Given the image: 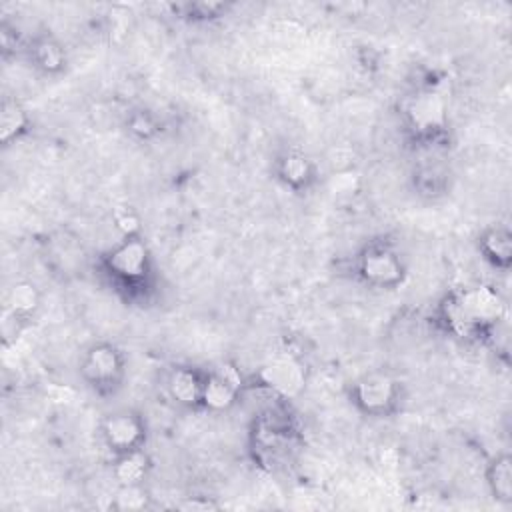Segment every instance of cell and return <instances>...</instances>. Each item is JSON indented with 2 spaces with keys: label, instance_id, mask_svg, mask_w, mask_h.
<instances>
[{
  "label": "cell",
  "instance_id": "cell-1",
  "mask_svg": "<svg viewBox=\"0 0 512 512\" xmlns=\"http://www.w3.org/2000/svg\"><path fill=\"white\" fill-rule=\"evenodd\" d=\"M506 318V300L494 284L448 290L434 308L436 326L464 344L490 342Z\"/></svg>",
  "mask_w": 512,
  "mask_h": 512
},
{
  "label": "cell",
  "instance_id": "cell-2",
  "mask_svg": "<svg viewBox=\"0 0 512 512\" xmlns=\"http://www.w3.org/2000/svg\"><path fill=\"white\" fill-rule=\"evenodd\" d=\"M402 126L410 142L420 150L446 146L450 136L448 100L436 82L418 86L400 108Z\"/></svg>",
  "mask_w": 512,
  "mask_h": 512
},
{
  "label": "cell",
  "instance_id": "cell-3",
  "mask_svg": "<svg viewBox=\"0 0 512 512\" xmlns=\"http://www.w3.org/2000/svg\"><path fill=\"white\" fill-rule=\"evenodd\" d=\"M100 266L128 298H144L154 288V256L142 234L116 240L100 256Z\"/></svg>",
  "mask_w": 512,
  "mask_h": 512
},
{
  "label": "cell",
  "instance_id": "cell-4",
  "mask_svg": "<svg viewBox=\"0 0 512 512\" xmlns=\"http://www.w3.org/2000/svg\"><path fill=\"white\" fill-rule=\"evenodd\" d=\"M348 402L364 418H390L404 404V384L390 372L370 370L350 382Z\"/></svg>",
  "mask_w": 512,
  "mask_h": 512
},
{
  "label": "cell",
  "instance_id": "cell-5",
  "mask_svg": "<svg viewBox=\"0 0 512 512\" xmlns=\"http://www.w3.org/2000/svg\"><path fill=\"white\" fill-rule=\"evenodd\" d=\"M358 282L374 290H396L406 282V258L390 240H368L354 258Z\"/></svg>",
  "mask_w": 512,
  "mask_h": 512
},
{
  "label": "cell",
  "instance_id": "cell-6",
  "mask_svg": "<svg viewBox=\"0 0 512 512\" xmlns=\"http://www.w3.org/2000/svg\"><path fill=\"white\" fill-rule=\"evenodd\" d=\"M78 374L96 396H116L128 374L126 354L112 342H92L80 356Z\"/></svg>",
  "mask_w": 512,
  "mask_h": 512
},
{
  "label": "cell",
  "instance_id": "cell-7",
  "mask_svg": "<svg viewBox=\"0 0 512 512\" xmlns=\"http://www.w3.org/2000/svg\"><path fill=\"white\" fill-rule=\"evenodd\" d=\"M98 434L104 448L112 456L146 448L148 424L146 418L134 408H116L102 416Z\"/></svg>",
  "mask_w": 512,
  "mask_h": 512
},
{
  "label": "cell",
  "instance_id": "cell-8",
  "mask_svg": "<svg viewBox=\"0 0 512 512\" xmlns=\"http://www.w3.org/2000/svg\"><path fill=\"white\" fill-rule=\"evenodd\" d=\"M274 180L292 194H306L320 182L318 162L300 148H284L272 160Z\"/></svg>",
  "mask_w": 512,
  "mask_h": 512
},
{
  "label": "cell",
  "instance_id": "cell-9",
  "mask_svg": "<svg viewBox=\"0 0 512 512\" xmlns=\"http://www.w3.org/2000/svg\"><path fill=\"white\" fill-rule=\"evenodd\" d=\"M246 388V380L232 362H220L206 370V384H204V412L222 414L232 410L242 392Z\"/></svg>",
  "mask_w": 512,
  "mask_h": 512
},
{
  "label": "cell",
  "instance_id": "cell-10",
  "mask_svg": "<svg viewBox=\"0 0 512 512\" xmlns=\"http://www.w3.org/2000/svg\"><path fill=\"white\" fill-rule=\"evenodd\" d=\"M204 384H206V368H198L192 364H178L170 368L164 388L172 404L188 412H204Z\"/></svg>",
  "mask_w": 512,
  "mask_h": 512
},
{
  "label": "cell",
  "instance_id": "cell-11",
  "mask_svg": "<svg viewBox=\"0 0 512 512\" xmlns=\"http://www.w3.org/2000/svg\"><path fill=\"white\" fill-rule=\"evenodd\" d=\"M42 306V292L32 280H16L4 296V320L20 332L30 324Z\"/></svg>",
  "mask_w": 512,
  "mask_h": 512
},
{
  "label": "cell",
  "instance_id": "cell-12",
  "mask_svg": "<svg viewBox=\"0 0 512 512\" xmlns=\"http://www.w3.org/2000/svg\"><path fill=\"white\" fill-rule=\"evenodd\" d=\"M480 258L498 272H508L512 266V232L506 224H488L476 236Z\"/></svg>",
  "mask_w": 512,
  "mask_h": 512
},
{
  "label": "cell",
  "instance_id": "cell-13",
  "mask_svg": "<svg viewBox=\"0 0 512 512\" xmlns=\"http://www.w3.org/2000/svg\"><path fill=\"white\" fill-rule=\"evenodd\" d=\"M26 54L30 64L44 76L56 78L68 68V54L64 44L48 32L34 36L26 46Z\"/></svg>",
  "mask_w": 512,
  "mask_h": 512
},
{
  "label": "cell",
  "instance_id": "cell-14",
  "mask_svg": "<svg viewBox=\"0 0 512 512\" xmlns=\"http://www.w3.org/2000/svg\"><path fill=\"white\" fill-rule=\"evenodd\" d=\"M154 468L152 456L146 448L112 456V478L116 486H142Z\"/></svg>",
  "mask_w": 512,
  "mask_h": 512
},
{
  "label": "cell",
  "instance_id": "cell-15",
  "mask_svg": "<svg viewBox=\"0 0 512 512\" xmlns=\"http://www.w3.org/2000/svg\"><path fill=\"white\" fill-rule=\"evenodd\" d=\"M32 130V116L18 100L6 96L0 104V142L4 148L22 140Z\"/></svg>",
  "mask_w": 512,
  "mask_h": 512
},
{
  "label": "cell",
  "instance_id": "cell-16",
  "mask_svg": "<svg viewBox=\"0 0 512 512\" xmlns=\"http://www.w3.org/2000/svg\"><path fill=\"white\" fill-rule=\"evenodd\" d=\"M484 482L490 496L502 504H512V456L510 452H496L484 468Z\"/></svg>",
  "mask_w": 512,
  "mask_h": 512
},
{
  "label": "cell",
  "instance_id": "cell-17",
  "mask_svg": "<svg viewBox=\"0 0 512 512\" xmlns=\"http://www.w3.org/2000/svg\"><path fill=\"white\" fill-rule=\"evenodd\" d=\"M412 190L416 196L426 200H438L450 190V174L438 162L418 164L410 176Z\"/></svg>",
  "mask_w": 512,
  "mask_h": 512
},
{
  "label": "cell",
  "instance_id": "cell-18",
  "mask_svg": "<svg viewBox=\"0 0 512 512\" xmlns=\"http://www.w3.org/2000/svg\"><path fill=\"white\" fill-rule=\"evenodd\" d=\"M168 8L172 16H176L178 20H184L190 24H208L228 16L234 4L222 2V0H184V2H174Z\"/></svg>",
  "mask_w": 512,
  "mask_h": 512
},
{
  "label": "cell",
  "instance_id": "cell-19",
  "mask_svg": "<svg viewBox=\"0 0 512 512\" xmlns=\"http://www.w3.org/2000/svg\"><path fill=\"white\" fill-rule=\"evenodd\" d=\"M260 376H262V386L282 394H290L296 386L304 384L302 366L292 358L272 360L268 366L262 368Z\"/></svg>",
  "mask_w": 512,
  "mask_h": 512
},
{
  "label": "cell",
  "instance_id": "cell-20",
  "mask_svg": "<svg viewBox=\"0 0 512 512\" xmlns=\"http://www.w3.org/2000/svg\"><path fill=\"white\" fill-rule=\"evenodd\" d=\"M124 128L136 142H152L162 132V122L150 108H134L126 114Z\"/></svg>",
  "mask_w": 512,
  "mask_h": 512
},
{
  "label": "cell",
  "instance_id": "cell-21",
  "mask_svg": "<svg viewBox=\"0 0 512 512\" xmlns=\"http://www.w3.org/2000/svg\"><path fill=\"white\" fill-rule=\"evenodd\" d=\"M152 506V496L142 486H116V494L110 500V508L116 512H144Z\"/></svg>",
  "mask_w": 512,
  "mask_h": 512
},
{
  "label": "cell",
  "instance_id": "cell-22",
  "mask_svg": "<svg viewBox=\"0 0 512 512\" xmlns=\"http://www.w3.org/2000/svg\"><path fill=\"white\" fill-rule=\"evenodd\" d=\"M112 224L118 230L120 238L142 234V218L132 206H118L112 212Z\"/></svg>",
  "mask_w": 512,
  "mask_h": 512
},
{
  "label": "cell",
  "instance_id": "cell-23",
  "mask_svg": "<svg viewBox=\"0 0 512 512\" xmlns=\"http://www.w3.org/2000/svg\"><path fill=\"white\" fill-rule=\"evenodd\" d=\"M178 508L180 510H192V512H196V510H200V512H208V510H218L220 508V504L216 502V500H212V498H208V496H188L186 500H182L180 504H178Z\"/></svg>",
  "mask_w": 512,
  "mask_h": 512
}]
</instances>
